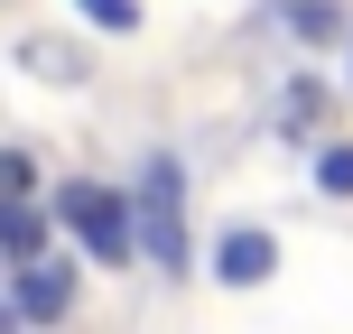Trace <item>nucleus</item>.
<instances>
[{
    "mask_svg": "<svg viewBox=\"0 0 353 334\" xmlns=\"http://www.w3.org/2000/svg\"><path fill=\"white\" fill-rule=\"evenodd\" d=\"M74 10H84L93 28H112V37H130V28H140V0H74Z\"/></svg>",
    "mask_w": 353,
    "mask_h": 334,
    "instance_id": "6e6552de",
    "label": "nucleus"
},
{
    "mask_svg": "<svg viewBox=\"0 0 353 334\" xmlns=\"http://www.w3.org/2000/svg\"><path fill=\"white\" fill-rule=\"evenodd\" d=\"M270 269H279V242H270L261 223H232L223 242H214V279L223 288H261Z\"/></svg>",
    "mask_w": 353,
    "mask_h": 334,
    "instance_id": "20e7f679",
    "label": "nucleus"
},
{
    "mask_svg": "<svg viewBox=\"0 0 353 334\" xmlns=\"http://www.w3.org/2000/svg\"><path fill=\"white\" fill-rule=\"evenodd\" d=\"M130 232L159 251V269H168V279L186 269V167H176V158H149L140 205H130Z\"/></svg>",
    "mask_w": 353,
    "mask_h": 334,
    "instance_id": "f257e3e1",
    "label": "nucleus"
},
{
    "mask_svg": "<svg viewBox=\"0 0 353 334\" xmlns=\"http://www.w3.org/2000/svg\"><path fill=\"white\" fill-rule=\"evenodd\" d=\"M316 112H325V93H316V84H288V103H279V121H288V130H307Z\"/></svg>",
    "mask_w": 353,
    "mask_h": 334,
    "instance_id": "1a4fd4ad",
    "label": "nucleus"
},
{
    "mask_svg": "<svg viewBox=\"0 0 353 334\" xmlns=\"http://www.w3.org/2000/svg\"><path fill=\"white\" fill-rule=\"evenodd\" d=\"M10 316L37 325V334H56V325L74 316V269L47 260V251H37V260H19V298H10Z\"/></svg>",
    "mask_w": 353,
    "mask_h": 334,
    "instance_id": "7ed1b4c3",
    "label": "nucleus"
},
{
    "mask_svg": "<svg viewBox=\"0 0 353 334\" xmlns=\"http://www.w3.org/2000/svg\"><path fill=\"white\" fill-rule=\"evenodd\" d=\"M0 251H10V269L47 251V213H37L28 195H0Z\"/></svg>",
    "mask_w": 353,
    "mask_h": 334,
    "instance_id": "39448f33",
    "label": "nucleus"
},
{
    "mask_svg": "<svg viewBox=\"0 0 353 334\" xmlns=\"http://www.w3.org/2000/svg\"><path fill=\"white\" fill-rule=\"evenodd\" d=\"M37 186V167H28V149H0V195H28Z\"/></svg>",
    "mask_w": 353,
    "mask_h": 334,
    "instance_id": "9d476101",
    "label": "nucleus"
},
{
    "mask_svg": "<svg viewBox=\"0 0 353 334\" xmlns=\"http://www.w3.org/2000/svg\"><path fill=\"white\" fill-rule=\"evenodd\" d=\"M56 223H65L74 242H84L93 260H103V269H121L130 251H140V232H130V205H121L112 186H84V176H74V186L56 195Z\"/></svg>",
    "mask_w": 353,
    "mask_h": 334,
    "instance_id": "f03ea898",
    "label": "nucleus"
},
{
    "mask_svg": "<svg viewBox=\"0 0 353 334\" xmlns=\"http://www.w3.org/2000/svg\"><path fill=\"white\" fill-rule=\"evenodd\" d=\"M0 334H19V316H10V306H0Z\"/></svg>",
    "mask_w": 353,
    "mask_h": 334,
    "instance_id": "9b49d317",
    "label": "nucleus"
},
{
    "mask_svg": "<svg viewBox=\"0 0 353 334\" xmlns=\"http://www.w3.org/2000/svg\"><path fill=\"white\" fill-rule=\"evenodd\" d=\"M288 28H298L307 47H316V37H335L344 19H335V0H288Z\"/></svg>",
    "mask_w": 353,
    "mask_h": 334,
    "instance_id": "0eeeda50",
    "label": "nucleus"
},
{
    "mask_svg": "<svg viewBox=\"0 0 353 334\" xmlns=\"http://www.w3.org/2000/svg\"><path fill=\"white\" fill-rule=\"evenodd\" d=\"M316 186L325 195H353V140H325L316 149Z\"/></svg>",
    "mask_w": 353,
    "mask_h": 334,
    "instance_id": "423d86ee",
    "label": "nucleus"
}]
</instances>
